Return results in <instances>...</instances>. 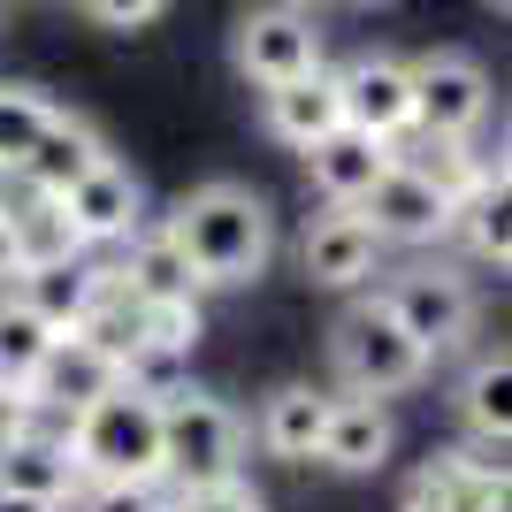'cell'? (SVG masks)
Returning a JSON list of instances; mask_svg holds the SVG:
<instances>
[{
    "mask_svg": "<svg viewBox=\"0 0 512 512\" xmlns=\"http://www.w3.org/2000/svg\"><path fill=\"white\" fill-rule=\"evenodd\" d=\"M283 8H299V0H283Z\"/></svg>",
    "mask_w": 512,
    "mask_h": 512,
    "instance_id": "cell-34",
    "label": "cell"
},
{
    "mask_svg": "<svg viewBox=\"0 0 512 512\" xmlns=\"http://www.w3.org/2000/svg\"><path fill=\"white\" fill-rule=\"evenodd\" d=\"M230 69H237L253 92L329 69V62H321V31H314V16L283 8V0H268V8H253V16H237V31H230Z\"/></svg>",
    "mask_w": 512,
    "mask_h": 512,
    "instance_id": "cell-9",
    "label": "cell"
},
{
    "mask_svg": "<svg viewBox=\"0 0 512 512\" xmlns=\"http://www.w3.org/2000/svg\"><path fill=\"white\" fill-rule=\"evenodd\" d=\"M0 490L69 512V505H77V490H85V474H77V459H69L62 436L31 428V436H16V444H0Z\"/></svg>",
    "mask_w": 512,
    "mask_h": 512,
    "instance_id": "cell-19",
    "label": "cell"
},
{
    "mask_svg": "<svg viewBox=\"0 0 512 512\" xmlns=\"http://www.w3.org/2000/svg\"><path fill=\"white\" fill-rule=\"evenodd\" d=\"M115 383H123L115 352H100L92 337H77V329H69V337H54V352L39 360V375H31V390H23V398H31L39 413H62V421H69V413H85L92 398H107Z\"/></svg>",
    "mask_w": 512,
    "mask_h": 512,
    "instance_id": "cell-14",
    "label": "cell"
},
{
    "mask_svg": "<svg viewBox=\"0 0 512 512\" xmlns=\"http://www.w3.org/2000/svg\"><path fill=\"white\" fill-rule=\"evenodd\" d=\"M459 421H467L474 451H497V459H505V444H512V352L505 344H490V352L467 367V383H459Z\"/></svg>",
    "mask_w": 512,
    "mask_h": 512,
    "instance_id": "cell-21",
    "label": "cell"
},
{
    "mask_svg": "<svg viewBox=\"0 0 512 512\" xmlns=\"http://www.w3.org/2000/svg\"><path fill=\"white\" fill-rule=\"evenodd\" d=\"M490 8H505V0H490Z\"/></svg>",
    "mask_w": 512,
    "mask_h": 512,
    "instance_id": "cell-35",
    "label": "cell"
},
{
    "mask_svg": "<svg viewBox=\"0 0 512 512\" xmlns=\"http://www.w3.org/2000/svg\"><path fill=\"white\" fill-rule=\"evenodd\" d=\"M107 276L123 283L138 306H199V276H192V260L176 253V237L161 230V222H138V230L123 237V260H115Z\"/></svg>",
    "mask_w": 512,
    "mask_h": 512,
    "instance_id": "cell-16",
    "label": "cell"
},
{
    "mask_svg": "<svg viewBox=\"0 0 512 512\" xmlns=\"http://www.w3.org/2000/svg\"><path fill=\"white\" fill-rule=\"evenodd\" d=\"M428 367L436 360H428L375 299H360L337 329H329V375H337L344 398H398V390H421Z\"/></svg>",
    "mask_w": 512,
    "mask_h": 512,
    "instance_id": "cell-4",
    "label": "cell"
},
{
    "mask_svg": "<svg viewBox=\"0 0 512 512\" xmlns=\"http://www.w3.org/2000/svg\"><path fill=\"white\" fill-rule=\"evenodd\" d=\"M161 230L176 237V253L192 260L199 291H245V283L268 276V260H276V214L253 184H230V176H214V184H192V192L169 207Z\"/></svg>",
    "mask_w": 512,
    "mask_h": 512,
    "instance_id": "cell-1",
    "label": "cell"
},
{
    "mask_svg": "<svg viewBox=\"0 0 512 512\" xmlns=\"http://www.w3.org/2000/svg\"><path fill=\"white\" fill-rule=\"evenodd\" d=\"M406 512H444V490H436V474H421V482H413Z\"/></svg>",
    "mask_w": 512,
    "mask_h": 512,
    "instance_id": "cell-31",
    "label": "cell"
},
{
    "mask_svg": "<svg viewBox=\"0 0 512 512\" xmlns=\"http://www.w3.org/2000/svg\"><path fill=\"white\" fill-rule=\"evenodd\" d=\"M436 490H444V512H505V459L497 451H467L459 467H428Z\"/></svg>",
    "mask_w": 512,
    "mask_h": 512,
    "instance_id": "cell-25",
    "label": "cell"
},
{
    "mask_svg": "<svg viewBox=\"0 0 512 512\" xmlns=\"http://www.w3.org/2000/svg\"><path fill=\"white\" fill-rule=\"evenodd\" d=\"M299 268L314 291H367V283L383 276V237L367 230L352 207H329L306 222L299 237Z\"/></svg>",
    "mask_w": 512,
    "mask_h": 512,
    "instance_id": "cell-11",
    "label": "cell"
},
{
    "mask_svg": "<svg viewBox=\"0 0 512 512\" xmlns=\"http://www.w3.org/2000/svg\"><path fill=\"white\" fill-rule=\"evenodd\" d=\"M54 123V100L23 77H0V184L23 169V153L39 146V130Z\"/></svg>",
    "mask_w": 512,
    "mask_h": 512,
    "instance_id": "cell-23",
    "label": "cell"
},
{
    "mask_svg": "<svg viewBox=\"0 0 512 512\" xmlns=\"http://www.w3.org/2000/svg\"><path fill=\"white\" fill-rule=\"evenodd\" d=\"M100 161H107L100 123H92V115H77V107H54V123L39 130V146L23 153L16 184H23L31 199H46V207H54V199H62L69 184H85V176L100 169Z\"/></svg>",
    "mask_w": 512,
    "mask_h": 512,
    "instance_id": "cell-12",
    "label": "cell"
},
{
    "mask_svg": "<svg viewBox=\"0 0 512 512\" xmlns=\"http://www.w3.org/2000/svg\"><path fill=\"white\" fill-rule=\"evenodd\" d=\"M490 100H497V85L467 46L413 54V138H459L467 146L474 130L490 123Z\"/></svg>",
    "mask_w": 512,
    "mask_h": 512,
    "instance_id": "cell-6",
    "label": "cell"
},
{
    "mask_svg": "<svg viewBox=\"0 0 512 512\" xmlns=\"http://www.w3.org/2000/svg\"><path fill=\"white\" fill-rule=\"evenodd\" d=\"M390 444H398V428H390V413H383V398H329V421H321V444H314V459L329 474H375L390 459Z\"/></svg>",
    "mask_w": 512,
    "mask_h": 512,
    "instance_id": "cell-17",
    "label": "cell"
},
{
    "mask_svg": "<svg viewBox=\"0 0 512 512\" xmlns=\"http://www.w3.org/2000/svg\"><path fill=\"white\" fill-rule=\"evenodd\" d=\"M77 8H85L92 23H107V31H146L169 0H77Z\"/></svg>",
    "mask_w": 512,
    "mask_h": 512,
    "instance_id": "cell-28",
    "label": "cell"
},
{
    "mask_svg": "<svg viewBox=\"0 0 512 512\" xmlns=\"http://www.w3.org/2000/svg\"><path fill=\"white\" fill-rule=\"evenodd\" d=\"M62 444L85 482H169L161 474V406L123 383L107 398H92L85 413H69Z\"/></svg>",
    "mask_w": 512,
    "mask_h": 512,
    "instance_id": "cell-2",
    "label": "cell"
},
{
    "mask_svg": "<svg viewBox=\"0 0 512 512\" xmlns=\"http://www.w3.org/2000/svg\"><path fill=\"white\" fill-rule=\"evenodd\" d=\"M329 398L337 390H314V383H276L268 398H260V413L245 421V436H253L268 459H291V467H306L321 444V421H329Z\"/></svg>",
    "mask_w": 512,
    "mask_h": 512,
    "instance_id": "cell-18",
    "label": "cell"
},
{
    "mask_svg": "<svg viewBox=\"0 0 512 512\" xmlns=\"http://www.w3.org/2000/svg\"><path fill=\"white\" fill-rule=\"evenodd\" d=\"M176 512H268V497L230 474V482H192V490H176Z\"/></svg>",
    "mask_w": 512,
    "mask_h": 512,
    "instance_id": "cell-27",
    "label": "cell"
},
{
    "mask_svg": "<svg viewBox=\"0 0 512 512\" xmlns=\"http://www.w3.org/2000/svg\"><path fill=\"white\" fill-rule=\"evenodd\" d=\"M451 237H467V253L482 260V268H505L512 260V222H505V161L497 169H482L459 192V214H451Z\"/></svg>",
    "mask_w": 512,
    "mask_h": 512,
    "instance_id": "cell-22",
    "label": "cell"
},
{
    "mask_svg": "<svg viewBox=\"0 0 512 512\" xmlns=\"http://www.w3.org/2000/svg\"><path fill=\"white\" fill-rule=\"evenodd\" d=\"M367 222V230L383 237V253L390 245H406V253H421V245H444L451 237V214H459V192L451 184H436L428 169H413V161H390L383 184L352 207Z\"/></svg>",
    "mask_w": 512,
    "mask_h": 512,
    "instance_id": "cell-7",
    "label": "cell"
},
{
    "mask_svg": "<svg viewBox=\"0 0 512 512\" xmlns=\"http://www.w3.org/2000/svg\"><path fill=\"white\" fill-rule=\"evenodd\" d=\"M352 8H383V0H352Z\"/></svg>",
    "mask_w": 512,
    "mask_h": 512,
    "instance_id": "cell-33",
    "label": "cell"
},
{
    "mask_svg": "<svg viewBox=\"0 0 512 512\" xmlns=\"http://www.w3.org/2000/svg\"><path fill=\"white\" fill-rule=\"evenodd\" d=\"M46 352H54V329H46L23 299L0 291V383H8V390H31V375H39Z\"/></svg>",
    "mask_w": 512,
    "mask_h": 512,
    "instance_id": "cell-24",
    "label": "cell"
},
{
    "mask_svg": "<svg viewBox=\"0 0 512 512\" xmlns=\"http://www.w3.org/2000/svg\"><path fill=\"white\" fill-rule=\"evenodd\" d=\"M245 413L214 390L184 383L176 398H161V474L169 490H192V482H230L245 467Z\"/></svg>",
    "mask_w": 512,
    "mask_h": 512,
    "instance_id": "cell-3",
    "label": "cell"
},
{
    "mask_svg": "<svg viewBox=\"0 0 512 512\" xmlns=\"http://www.w3.org/2000/svg\"><path fill=\"white\" fill-rule=\"evenodd\" d=\"M69 512H176L169 482H85Z\"/></svg>",
    "mask_w": 512,
    "mask_h": 512,
    "instance_id": "cell-26",
    "label": "cell"
},
{
    "mask_svg": "<svg viewBox=\"0 0 512 512\" xmlns=\"http://www.w3.org/2000/svg\"><path fill=\"white\" fill-rule=\"evenodd\" d=\"M0 512H54V505H31V497H8V490H0Z\"/></svg>",
    "mask_w": 512,
    "mask_h": 512,
    "instance_id": "cell-32",
    "label": "cell"
},
{
    "mask_svg": "<svg viewBox=\"0 0 512 512\" xmlns=\"http://www.w3.org/2000/svg\"><path fill=\"white\" fill-rule=\"evenodd\" d=\"M329 85H337V115L352 130L383 138V146H406L413 138V62L406 54L367 46V54H352L344 69H329Z\"/></svg>",
    "mask_w": 512,
    "mask_h": 512,
    "instance_id": "cell-8",
    "label": "cell"
},
{
    "mask_svg": "<svg viewBox=\"0 0 512 512\" xmlns=\"http://www.w3.org/2000/svg\"><path fill=\"white\" fill-rule=\"evenodd\" d=\"M107 291V268L92 253H69V260H31L16 283H8V299H23L31 314L54 329V337H69V329H85L92 306H100Z\"/></svg>",
    "mask_w": 512,
    "mask_h": 512,
    "instance_id": "cell-13",
    "label": "cell"
},
{
    "mask_svg": "<svg viewBox=\"0 0 512 512\" xmlns=\"http://www.w3.org/2000/svg\"><path fill=\"white\" fill-rule=\"evenodd\" d=\"M23 276V237H16V207L0 199V291Z\"/></svg>",
    "mask_w": 512,
    "mask_h": 512,
    "instance_id": "cell-30",
    "label": "cell"
},
{
    "mask_svg": "<svg viewBox=\"0 0 512 512\" xmlns=\"http://www.w3.org/2000/svg\"><path fill=\"white\" fill-rule=\"evenodd\" d=\"M390 161H398V146H383V138H367V130H352V123H337L329 138L306 146V184L321 192V207H360V199L383 184Z\"/></svg>",
    "mask_w": 512,
    "mask_h": 512,
    "instance_id": "cell-15",
    "label": "cell"
},
{
    "mask_svg": "<svg viewBox=\"0 0 512 512\" xmlns=\"http://www.w3.org/2000/svg\"><path fill=\"white\" fill-rule=\"evenodd\" d=\"M54 214H62V230L77 237V253H92V245H123V237L146 222V192H138V176L107 153L85 184H69V192L54 199Z\"/></svg>",
    "mask_w": 512,
    "mask_h": 512,
    "instance_id": "cell-10",
    "label": "cell"
},
{
    "mask_svg": "<svg viewBox=\"0 0 512 512\" xmlns=\"http://www.w3.org/2000/svg\"><path fill=\"white\" fill-rule=\"evenodd\" d=\"M375 306H383L413 344H421L428 360L436 352H459L474 337V321H482V299H474V283L451 268V260H413L398 276L375 283Z\"/></svg>",
    "mask_w": 512,
    "mask_h": 512,
    "instance_id": "cell-5",
    "label": "cell"
},
{
    "mask_svg": "<svg viewBox=\"0 0 512 512\" xmlns=\"http://www.w3.org/2000/svg\"><path fill=\"white\" fill-rule=\"evenodd\" d=\"M337 123H344V115H337V85H329V69L260 92V130H268L276 146H291V153H306L314 138H329Z\"/></svg>",
    "mask_w": 512,
    "mask_h": 512,
    "instance_id": "cell-20",
    "label": "cell"
},
{
    "mask_svg": "<svg viewBox=\"0 0 512 512\" xmlns=\"http://www.w3.org/2000/svg\"><path fill=\"white\" fill-rule=\"evenodd\" d=\"M31 428H39V406H31L23 390L0 383V444H16V436H31Z\"/></svg>",
    "mask_w": 512,
    "mask_h": 512,
    "instance_id": "cell-29",
    "label": "cell"
}]
</instances>
